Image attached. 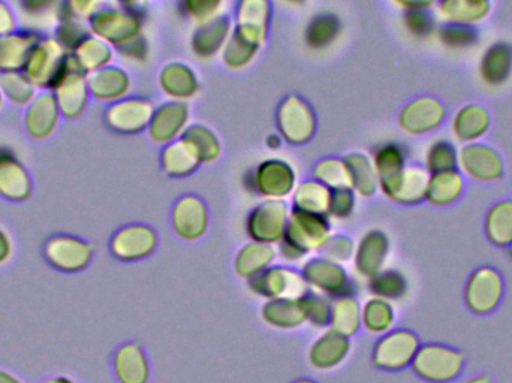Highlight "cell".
<instances>
[{"label":"cell","instance_id":"obj_1","mask_svg":"<svg viewBox=\"0 0 512 383\" xmlns=\"http://www.w3.org/2000/svg\"><path fill=\"white\" fill-rule=\"evenodd\" d=\"M412 372L429 383L456 381L465 369V355L453 346L426 343L418 348L411 364Z\"/></svg>","mask_w":512,"mask_h":383},{"label":"cell","instance_id":"obj_2","mask_svg":"<svg viewBox=\"0 0 512 383\" xmlns=\"http://www.w3.org/2000/svg\"><path fill=\"white\" fill-rule=\"evenodd\" d=\"M246 191L264 199L285 201L298 185L294 167L282 159H267L243 177Z\"/></svg>","mask_w":512,"mask_h":383},{"label":"cell","instance_id":"obj_3","mask_svg":"<svg viewBox=\"0 0 512 383\" xmlns=\"http://www.w3.org/2000/svg\"><path fill=\"white\" fill-rule=\"evenodd\" d=\"M300 271L309 291L318 292L331 300L343 295H357V282L349 274L348 268L325 256L307 258Z\"/></svg>","mask_w":512,"mask_h":383},{"label":"cell","instance_id":"obj_4","mask_svg":"<svg viewBox=\"0 0 512 383\" xmlns=\"http://www.w3.org/2000/svg\"><path fill=\"white\" fill-rule=\"evenodd\" d=\"M333 235L331 219L324 214L304 213L291 208L288 226L282 241L291 244L309 258L312 253H319Z\"/></svg>","mask_w":512,"mask_h":383},{"label":"cell","instance_id":"obj_5","mask_svg":"<svg viewBox=\"0 0 512 383\" xmlns=\"http://www.w3.org/2000/svg\"><path fill=\"white\" fill-rule=\"evenodd\" d=\"M248 289L262 300L301 298L309 292L300 268L288 264H273L255 279L249 280Z\"/></svg>","mask_w":512,"mask_h":383},{"label":"cell","instance_id":"obj_6","mask_svg":"<svg viewBox=\"0 0 512 383\" xmlns=\"http://www.w3.org/2000/svg\"><path fill=\"white\" fill-rule=\"evenodd\" d=\"M421 343L417 334L406 328H393L378 337L372 349V363L382 372H402L411 367Z\"/></svg>","mask_w":512,"mask_h":383},{"label":"cell","instance_id":"obj_7","mask_svg":"<svg viewBox=\"0 0 512 383\" xmlns=\"http://www.w3.org/2000/svg\"><path fill=\"white\" fill-rule=\"evenodd\" d=\"M291 207L285 201L264 199L246 217L245 231L249 240L277 246L285 235Z\"/></svg>","mask_w":512,"mask_h":383},{"label":"cell","instance_id":"obj_8","mask_svg":"<svg viewBox=\"0 0 512 383\" xmlns=\"http://www.w3.org/2000/svg\"><path fill=\"white\" fill-rule=\"evenodd\" d=\"M277 134L291 146H304L316 131V117L312 107L298 96L283 99L277 110Z\"/></svg>","mask_w":512,"mask_h":383},{"label":"cell","instance_id":"obj_9","mask_svg":"<svg viewBox=\"0 0 512 383\" xmlns=\"http://www.w3.org/2000/svg\"><path fill=\"white\" fill-rule=\"evenodd\" d=\"M504 297V279L493 267H480L466 280L465 304L475 315L495 312Z\"/></svg>","mask_w":512,"mask_h":383},{"label":"cell","instance_id":"obj_10","mask_svg":"<svg viewBox=\"0 0 512 383\" xmlns=\"http://www.w3.org/2000/svg\"><path fill=\"white\" fill-rule=\"evenodd\" d=\"M159 246L158 232L149 225L123 226L111 237L110 252L117 261L140 262L152 256Z\"/></svg>","mask_w":512,"mask_h":383},{"label":"cell","instance_id":"obj_11","mask_svg":"<svg viewBox=\"0 0 512 383\" xmlns=\"http://www.w3.org/2000/svg\"><path fill=\"white\" fill-rule=\"evenodd\" d=\"M459 171L475 182L495 183L504 177V159L489 144H463L459 150Z\"/></svg>","mask_w":512,"mask_h":383},{"label":"cell","instance_id":"obj_12","mask_svg":"<svg viewBox=\"0 0 512 383\" xmlns=\"http://www.w3.org/2000/svg\"><path fill=\"white\" fill-rule=\"evenodd\" d=\"M429 171L420 165H406L399 173L379 180V191L394 204L415 205L426 201Z\"/></svg>","mask_w":512,"mask_h":383},{"label":"cell","instance_id":"obj_13","mask_svg":"<svg viewBox=\"0 0 512 383\" xmlns=\"http://www.w3.org/2000/svg\"><path fill=\"white\" fill-rule=\"evenodd\" d=\"M95 250L81 238L57 235L45 243L44 256L48 264L63 273H80L92 262Z\"/></svg>","mask_w":512,"mask_h":383},{"label":"cell","instance_id":"obj_14","mask_svg":"<svg viewBox=\"0 0 512 383\" xmlns=\"http://www.w3.org/2000/svg\"><path fill=\"white\" fill-rule=\"evenodd\" d=\"M174 234L183 241H198L209 232L210 214L206 202L197 195H185L171 210Z\"/></svg>","mask_w":512,"mask_h":383},{"label":"cell","instance_id":"obj_15","mask_svg":"<svg viewBox=\"0 0 512 383\" xmlns=\"http://www.w3.org/2000/svg\"><path fill=\"white\" fill-rule=\"evenodd\" d=\"M390 252V237L382 229L373 228L364 232L358 243H355L352 258L355 274L369 280L387 267Z\"/></svg>","mask_w":512,"mask_h":383},{"label":"cell","instance_id":"obj_16","mask_svg":"<svg viewBox=\"0 0 512 383\" xmlns=\"http://www.w3.org/2000/svg\"><path fill=\"white\" fill-rule=\"evenodd\" d=\"M351 352V339L327 328L310 343L307 363L318 372H333L346 363Z\"/></svg>","mask_w":512,"mask_h":383},{"label":"cell","instance_id":"obj_17","mask_svg":"<svg viewBox=\"0 0 512 383\" xmlns=\"http://www.w3.org/2000/svg\"><path fill=\"white\" fill-rule=\"evenodd\" d=\"M447 108L432 96L409 102L399 116V126L409 135H426L444 123Z\"/></svg>","mask_w":512,"mask_h":383},{"label":"cell","instance_id":"obj_18","mask_svg":"<svg viewBox=\"0 0 512 383\" xmlns=\"http://www.w3.org/2000/svg\"><path fill=\"white\" fill-rule=\"evenodd\" d=\"M188 122V105L182 101H171L155 108L147 129L156 144L167 146L182 137L183 132L188 129Z\"/></svg>","mask_w":512,"mask_h":383},{"label":"cell","instance_id":"obj_19","mask_svg":"<svg viewBox=\"0 0 512 383\" xmlns=\"http://www.w3.org/2000/svg\"><path fill=\"white\" fill-rule=\"evenodd\" d=\"M271 5L268 0H240L234 32L261 45L270 26Z\"/></svg>","mask_w":512,"mask_h":383},{"label":"cell","instance_id":"obj_20","mask_svg":"<svg viewBox=\"0 0 512 383\" xmlns=\"http://www.w3.org/2000/svg\"><path fill=\"white\" fill-rule=\"evenodd\" d=\"M233 33L230 18L224 15L212 18L206 23L198 24L192 36V51L201 59H212L221 53Z\"/></svg>","mask_w":512,"mask_h":383},{"label":"cell","instance_id":"obj_21","mask_svg":"<svg viewBox=\"0 0 512 383\" xmlns=\"http://www.w3.org/2000/svg\"><path fill=\"white\" fill-rule=\"evenodd\" d=\"M113 372L119 383H149L150 363L137 343H125L113 357Z\"/></svg>","mask_w":512,"mask_h":383},{"label":"cell","instance_id":"obj_22","mask_svg":"<svg viewBox=\"0 0 512 383\" xmlns=\"http://www.w3.org/2000/svg\"><path fill=\"white\" fill-rule=\"evenodd\" d=\"M261 319L267 327L279 331H294L307 324L301 298L265 301L261 307Z\"/></svg>","mask_w":512,"mask_h":383},{"label":"cell","instance_id":"obj_23","mask_svg":"<svg viewBox=\"0 0 512 383\" xmlns=\"http://www.w3.org/2000/svg\"><path fill=\"white\" fill-rule=\"evenodd\" d=\"M276 259V246L249 241L245 246L240 247L239 252L234 256L233 267L240 279L249 282L259 276L262 271L276 264Z\"/></svg>","mask_w":512,"mask_h":383},{"label":"cell","instance_id":"obj_24","mask_svg":"<svg viewBox=\"0 0 512 383\" xmlns=\"http://www.w3.org/2000/svg\"><path fill=\"white\" fill-rule=\"evenodd\" d=\"M481 80L489 87H501L512 75V45L496 42L484 51L478 66Z\"/></svg>","mask_w":512,"mask_h":383},{"label":"cell","instance_id":"obj_25","mask_svg":"<svg viewBox=\"0 0 512 383\" xmlns=\"http://www.w3.org/2000/svg\"><path fill=\"white\" fill-rule=\"evenodd\" d=\"M453 135L462 144L477 143L490 128V114L481 105H465L453 119Z\"/></svg>","mask_w":512,"mask_h":383},{"label":"cell","instance_id":"obj_26","mask_svg":"<svg viewBox=\"0 0 512 383\" xmlns=\"http://www.w3.org/2000/svg\"><path fill=\"white\" fill-rule=\"evenodd\" d=\"M200 165L197 153L182 138L167 144L161 155L162 170L173 179H185V177L192 176L200 168Z\"/></svg>","mask_w":512,"mask_h":383},{"label":"cell","instance_id":"obj_27","mask_svg":"<svg viewBox=\"0 0 512 383\" xmlns=\"http://www.w3.org/2000/svg\"><path fill=\"white\" fill-rule=\"evenodd\" d=\"M396 319V309L390 301L370 297L361 303V330L370 336H384L393 330Z\"/></svg>","mask_w":512,"mask_h":383},{"label":"cell","instance_id":"obj_28","mask_svg":"<svg viewBox=\"0 0 512 383\" xmlns=\"http://www.w3.org/2000/svg\"><path fill=\"white\" fill-rule=\"evenodd\" d=\"M162 90L168 98L173 101H185L192 98L198 92V77L188 65L182 63H170L162 69L161 77Z\"/></svg>","mask_w":512,"mask_h":383},{"label":"cell","instance_id":"obj_29","mask_svg":"<svg viewBox=\"0 0 512 383\" xmlns=\"http://www.w3.org/2000/svg\"><path fill=\"white\" fill-rule=\"evenodd\" d=\"M330 330L342 336H357L361 331V303L357 295H343L331 303Z\"/></svg>","mask_w":512,"mask_h":383},{"label":"cell","instance_id":"obj_30","mask_svg":"<svg viewBox=\"0 0 512 383\" xmlns=\"http://www.w3.org/2000/svg\"><path fill=\"white\" fill-rule=\"evenodd\" d=\"M463 192H465V176L459 170L442 171V173L430 174L426 201L438 207H445L459 201Z\"/></svg>","mask_w":512,"mask_h":383},{"label":"cell","instance_id":"obj_31","mask_svg":"<svg viewBox=\"0 0 512 383\" xmlns=\"http://www.w3.org/2000/svg\"><path fill=\"white\" fill-rule=\"evenodd\" d=\"M343 161L348 168L352 191L357 193V196L372 198L379 191V176L373 167L370 156L363 155V153H351L343 158Z\"/></svg>","mask_w":512,"mask_h":383},{"label":"cell","instance_id":"obj_32","mask_svg":"<svg viewBox=\"0 0 512 383\" xmlns=\"http://www.w3.org/2000/svg\"><path fill=\"white\" fill-rule=\"evenodd\" d=\"M487 240L498 247H508L512 243V199L496 202L487 211L484 220Z\"/></svg>","mask_w":512,"mask_h":383},{"label":"cell","instance_id":"obj_33","mask_svg":"<svg viewBox=\"0 0 512 383\" xmlns=\"http://www.w3.org/2000/svg\"><path fill=\"white\" fill-rule=\"evenodd\" d=\"M490 0H439V12L451 23L475 24L490 14Z\"/></svg>","mask_w":512,"mask_h":383},{"label":"cell","instance_id":"obj_34","mask_svg":"<svg viewBox=\"0 0 512 383\" xmlns=\"http://www.w3.org/2000/svg\"><path fill=\"white\" fill-rule=\"evenodd\" d=\"M331 191L315 179L303 180L292 192V207L304 213L328 214Z\"/></svg>","mask_w":512,"mask_h":383},{"label":"cell","instance_id":"obj_35","mask_svg":"<svg viewBox=\"0 0 512 383\" xmlns=\"http://www.w3.org/2000/svg\"><path fill=\"white\" fill-rule=\"evenodd\" d=\"M367 288H369L372 297L382 298V300L394 301L403 300L409 291V282L402 271L394 270V268H384L375 276L367 280Z\"/></svg>","mask_w":512,"mask_h":383},{"label":"cell","instance_id":"obj_36","mask_svg":"<svg viewBox=\"0 0 512 383\" xmlns=\"http://www.w3.org/2000/svg\"><path fill=\"white\" fill-rule=\"evenodd\" d=\"M342 33V23L330 12L315 15L304 30V41L312 50H325Z\"/></svg>","mask_w":512,"mask_h":383},{"label":"cell","instance_id":"obj_37","mask_svg":"<svg viewBox=\"0 0 512 383\" xmlns=\"http://www.w3.org/2000/svg\"><path fill=\"white\" fill-rule=\"evenodd\" d=\"M182 140H185L192 147L200 159L201 165L213 164L222 155V146L219 138L212 129L203 125H192L183 132Z\"/></svg>","mask_w":512,"mask_h":383},{"label":"cell","instance_id":"obj_38","mask_svg":"<svg viewBox=\"0 0 512 383\" xmlns=\"http://www.w3.org/2000/svg\"><path fill=\"white\" fill-rule=\"evenodd\" d=\"M373 167L378 173L379 180L393 176L408 165V149L400 143L379 144L373 149Z\"/></svg>","mask_w":512,"mask_h":383},{"label":"cell","instance_id":"obj_39","mask_svg":"<svg viewBox=\"0 0 512 383\" xmlns=\"http://www.w3.org/2000/svg\"><path fill=\"white\" fill-rule=\"evenodd\" d=\"M424 168L429 174L459 170V149L456 144L445 138L433 141L424 155Z\"/></svg>","mask_w":512,"mask_h":383},{"label":"cell","instance_id":"obj_40","mask_svg":"<svg viewBox=\"0 0 512 383\" xmlns=\"http://www.w3.org/2000/svg\"><path fill=\"white\" fill-rule=\"evenodd\" d=\"M439 41L450 50H468L480 41V32L477 26L471 24L451 23L445 21L438 27Z\"/></svg>","mask_w":512,"mask_h":383},{"label":"cell","instance_id":"obj_41","mask_svg":"<svg viewBox=\"0 0 512 383\" xmlns=\"http://www.w3.org/2000/svg\"><path fill=\"white\" fill-rule=\"evenodd\" d=\"M312 179L324 185L325 188L334 189L351 188L348 168L345 161L339 158H325L313 167Z\"/></svg>","mask_w":512,"mask_h":383},{"label":"cell","instance_id":"obj_42","mask_svg":"<svg viewBox=\"0 0 512 383\" xmlns=\"http://www.w3.org/2000/svg\"><path fill=\"white\" fill-rule=\"evenodd\" d=\"M0 193L6 198L15 199V201L29 196V179L20 165L12 164V162H0Z\"/></svg>","mask_w":512,"mask_h":383},{"label":"cell","instance_id":"obj_43","mask_svg":"<svg viewBox=\"0 0 512 383\" xmlns=\"http://www.w3.org/2000/svg\"><path fill=\"white\" fill-rule=\"evenodd\" d=\"M259 45L254 42L248 41L243 36L237 35L236 32L231 33L227 45L222 50V57H224L225 65L231 69H240L248 66L252 59L258 53Z\"/></svg>","mask_w":512,"mask_h":383},{"label":"cell","instance_id":"obj_44","mask_svg":"<svg viewBox=\"0 0 512 383\" xmlns=\"http://www.w3.org/2000/svg\"><path fill=\"white\" fill-rule=\"evenodd\" d=\"M301 300H303L307 324L312 325L313 328H318V330H327L328 325H330L331 303H333V300L313 291L307 292L304 297H301Z\"/></svg>","mask_w":512,"mask_h":383},{"label":"cell","instance_id":"obj_45","mask_svg":"<svg viewBox=\"0 0 512 383\" xmlns=\"http://www.w3.org/2000/svg\"><path fill=\"white\" fill-rule=\"evenodd\" d=\"M403 24L414 38L426 39L438 32V21L430 9H408L403 14Z\"/></svg>","mask_w":512,"mask_h":383},{"label":"cell","instance_id":"obj_46","mask_svg":"<svg viewBox=\"0 0 512 383\" xmlns=\"http://www.w3.org/2000/svg\"><path fill=\"white\" fill-rule=\"evenodd\" d=\"M357 208V193L351 188H340L331 191L330 205H328V214L331 220L351 219Z\"/></svg>","mask_w":512,"mask_h":383},{"label":"cell","instance_id":"obj_47","mask_svg":"<svg viewBox=\"0 0 512 383\" xmlns=\"http://www.w3.org/2000/svg\"><path fill=\"white\" fill-rule=\"evenodd\" d=\"M355 252V241L346 234H333L328 238L327 244L321 250V255L331 261L345 265L352 261Z\"/></svg>","mask_w":512,"mask_h":383},{"label":"cell","instance_id":"obj_48","mask_svg":"<svg viewBox=\"0 0 512 383\" xmlns=\"http://www.w3.org/2000/svg\"><path fill=\"white\" fill-rule=\"evenodd\" d=\"M222 3L224 0H182V9L201 24L218 17Z\"/></svg>","mask_w":512,"mask_h":383},{"label":"cell","instance_id":"obj_49","mask_svg":"<svg viewBox=\"0 0 512 383\" xmlns=\"http://www.w3.org/2000/svg\"><path fill=\"white\" fill-rule=\"evenodd\" d=\"M12 256V243L8 235L0 229V265L6 264Z\"/></svg>","mask_w":512,"mask_h":383},{"label":"cell","instance_id":"obj_50","mask_svg":"<svg viewBox=\"0 0 512 383\" xmlns=\"http://www.w3.org/2000/svg\"><path fill=\"white\" fill-rule=\"evenodd\" d=\"M394 2L408 11V9H430L435 5L436 0H394Z\"/></svg>","mask_w":512,"mask_h":383},{"label":"cell","instance_id":"obj_51","mask_svg":"<svg viewBox=\"0 0 512 383\" xmlns=\"http://www.w3.org/2000/svg\"><path fill=\"white\" fill-rule=\"evenodd\" d=\"M265 143H267L268 149L279 150V149H282L283 138L280 137L279 134H271V135H268L267 141H265Z\"/></svg>","mask_w":512,"mask_h":383},{"label":"cell","instance_id":"obj_52","mask_svg":"<svg viewBox=\"0 0 512 383\" xmlns=\"http://www.w3.org/2000/svg\"><path fill=\"white\" fill-rule=\"evenodd\" d=\"M0 383H26L21 381L17 376L12 373L6 372V370H0Z\"/></svg>","mask_w":512,"mask_h":383},{"label":"cell","instance_id":"obj_53","mask_svg":"<svg viewBox=\"0 0 512 383\" xmlns=\"http://www.w3.org/2000/svg\"><path fill=\"white\" fill-rule=\"evenodd\" d=\"M463 383H493L492 379L486 375L472 376V378L466 379Z\"/></svg>","mask_w":512,"mask_h":383},{"label":"cell","instance_id":"obj_54","mask_svg":"<svg viewBox=\"0 0 512 383\" xmlns=\"http://www.w3.org/2000/svg\"><path fill=\"white\" fill-rule=\"evenodd\" d=\"M42 383H78L74 379L68 378V376H54V378L47 379Z\"/></svg>","mask_w":512,"mask_h":383},{"label":"cell","instance_id":"obj_55","mask_svg":"<svg viewBox=\"0 0 512 383\" xmlns=\"http://www.w3.org/2000/svg\"><path fill=\"white\" fill-rule=\"evenodd\" d=\"M292 383H316V382L312 381V379L303 378V379H297V381H294Z\"/></svg>","mask_w":512,"mask_h":383},{"label":"cell","instance_id":"obj_56","mask_svg":"<svg viewBox=\"0 0 512 383\" xmlns=\"http://www.w3.org/2000/svg\"><path fill=\"white\" fill-rule=\"evenodd\" d=\"M285 2H288V3H303V2H306V0H285Z\"/></svg>","mask_w":512,"mask_h":383},{"label":"cell","instance_id":"obj_57","mask_svg":"<svg viewBox=\"0 0 512 383\" xmlns=\"http://www.w3.org/2000/svg\"><path fill=\"white\" fill-rule=\"evenodd\" d=\"M508 249H510V255L512 256V243L508 246Z\"/></svg>","mask_w":512,"mask_h":383}]
</instances>
